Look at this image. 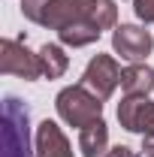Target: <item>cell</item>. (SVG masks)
Wrapping results in <instances>:
<instances>
[{"instance_id": "cell-7", "label": "cell", "mask_w": 154, "mask_h": 157, "mask_svg": "<svg viewBox=\"0 0 154 157\" xmlns=\"http://www.w3.org/2000/svg\"><path fill=\"white\" fill-rule=\"evenodd\" d=\"M118 121L124 130L139 133V136H154V100L148 97H130L118 103Z\"/></svg>"}, {"instance_id": "cell-4", "label": "cell", "mask_w": 154, "mask_h": 157, "mask_svg": "<svg viewBox=\"0 0 154 157\" xmlns=\"http://www.w3.org/2000/svg\"><path fill=\"white\" fill-rule=\"evenodd\" d=\"M0 73L24 78V82H37L42 76V63H39V55H33L24 42L3 39L0 42Z\"/></svg>"}, {"instance_id": "cell-11", "label": "cell", "mask_w": 154, "mask_h": 157, "mask_svg": "<svg viewBox=\"0 0 154 157\" xmlns=\"http://www.w3.org/2000/svg\"><path fill=\"white\" fill-rule=\"evenodd\" d=\"M37 55H39V63H42V78H60L70 67V58L64 55V48L58 42H45Z\"/></svg>"}, {"instance_id": "cell-14", "label": "cell", "mask_w": 154, "mask_h": 157, "mask_svg": "<svg viewBox=\"0 0 154 157\" xmlns=\"http://www.w3.org/2000/svg\"><path fill=\"white\" fill-rule=\"evenodd\" d=\"M142 154L154 157V136H142Z\"/></svg>"}, {"instance_id": "cell-8", "label": "cell", "mask_w": 154, "mask_h": 157, "mask_svg": "<svg viewBox=\"0 0 154 157\" xmlns=\"http://www.w3.org/2000/svg\"><path fill=\"white\" fill-rule=\"evenodd\" d=\"M37 157H76L70 148V139L64 136L55 121H39L37 127Z\"/></svg>"}, {"instance_id": "cell-2", "label": "cell", "mask_w": 154, "mask_h": 157, "mask_svg": "<svg viewBox=\"0 0 154 157\" xmlns=\"http://www.w3.org/2000/svg\"><path fill=\"white\" fill-rule=\"evenodd\" d=\"M3 154L0 157H33L37 148H30V109L18 97L3 100Z\"/></svg>"}, {"instance_id": "cell-3", "label": "cell", "mask_w": 154, "mask_h": 157, "mask_svg": "<svg viewBox=\"0 0 154 157\" xmlns=\"http://www.w3.org/2000/svg\"><path fill=\"white\" fill-rule=\"evenodd\" d=\"M55 109H58L60 121H67L70 127H88L103 118V100L97 97L94 91H88L82 82L64 88L58 97H55Z\"/></svg>"}, {"instance_id": "cell-1", "label": "cell", "mask_w": 154, "mask_h": 157, "mask_svg": "<svg viewBox=\"0 0 154 157\" xmlns=\"http://www.w3.org/2000/svg\"><path fill=\"white\" fill-rule=\"evenodd\" d=\"M21 15L55 30L60 45L85 48L118 24L115 0H21Z\"/></svg>"}, {"instance_id": "cell-12", "label": "cell", "mask_w": 154, "mask_h": 157, "mask_svg": "<svg viewBox=\"0 0 154 157\" xmlns=\"http://www.w3.org/2000/svg\"><path fill=\"white\" fill-rule=\"evenodd\" d=\"M133 12L139 21L154 24V0H133Z\"/></svg>"}, {"instance_id": "cell-13", "label": "cell", "mask_w": 154, "mask_h": 157, "mask_svg": "<svg viewBox=\"0 0 154 157\" xmlns=\"http://www.w3.org/2000/svg\"><path fill=\"white\" fill-rule=\"evenodd\" d=\"M103 157H136L133 148H127V145H115V148H109Z\"/></svg>"}, {"instance_id": "cell-10", "label": "cell", "mask_w": 154, "mask_h": 157, "mask_svg": "<svg viewBox=\"0 0 154 157\" xmlns=\"http://www.w3.org/2000/svg\"><path fill=\"white\" fill-rule=\"evenodd\" d=\"M79 151L85 157H103L109 151V127L103 118L79 130Z\"/></svg>"}, {"instance_id": "cell-9", "label": "cell", "mask_w": 154, "mask_h": 157, "mask_svg": "<svg viewBox=\"0 0 154 157\" xmlns=\"http://www.w3.org/2000/svg\"><path fill=\"white\" fill-rule=\"evenodd\" d=\"M121 88L130 97H148L154 91V70L142 60V63H130L127 70H121Z\"/></svg>"}, {"instance_id": "cell-5", "label": "cell", "mask_w": 154, "mask_h": 157, "mask_svg": "<svg viewBox=\"0 0 154 157\" xmlns=\"http://www.w3.org/2000/svg\"><path fill=\"white\" fill-rule=\"evenodd\" d=\"M82 85L88 91H94L100 100H109L115 94V88L121 85V70H118V60L112 55H94L88 60L85 73H82Z\"/></svg>"}, {"instance_id": "cell-6", "label": "cell", "mask_w": 154, "mask_h": 157, "mask_svg": "<svg viewBox=\"0 0 154 157\" xmlns=\"http://www.w3.org/2000/svg\"><path fill=\"white\" fill-rule=\"evenodd\" d=\"M151 48H154L151 30H145L139 24H118L112 30V52L130 63H142L151 55Z\"/></svg>"}]
</instances>
